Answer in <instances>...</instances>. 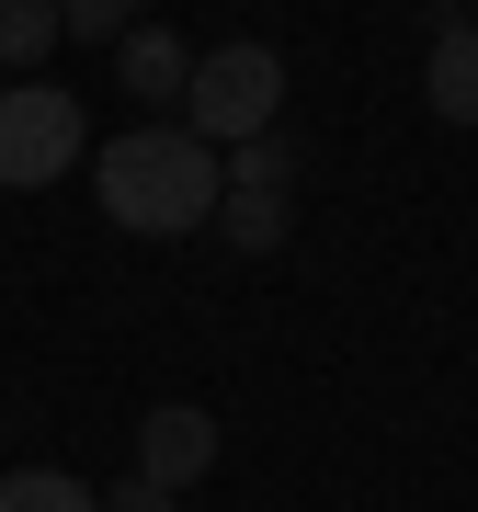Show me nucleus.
Here are the masks:
<instances>
[{
  "label": "nucleus",
  "instance_id": "nucleus-5",
  "mask_svg": "<svg viewBox=\"0 0 478 512\" xmlns=\"http://www.w3.org/2000/svg\"><path fill=\"white\" fill-rule=\"evenodd\" d=\"M114 80H126V92L148 103V114H183V80H194V46L171 35V23H126V35H114Z\"/></svg>",
  "mask_w": 478,
  "mask_h": 512
},
{
  "label": "nucleus",
  "instance_id": "nucleus-3",
  "mask_svg": "<svg viewBox=\"0 0 478 512\" xmlns=\"http://www.w3.org/2000/svg\"><path fill=\"white\" fill-rule=\"evenodd\" d=\"M92 160V126H80V103L57 92V80H12L0 92V183L12 194H46L57 171Z\"/></svg>",
  "mask_w": 478,
  "mask_h": 512
},
{
  "label": "nucleus",
  "instance_id": "nucleus-2",
  "mask_svg": "<svg viewBox=\"0 0 478 512\" xmlns=\"http://www.w3.org/2000/svg\"><path fill=\"white\" fill-rule=\"evenodd\" d=\"M183 126L205 148H239V137L285 126V57L274 46H205L194 80H183Z\"/></svg>",
  "mask_w": 478,
  "mask_h": 512
},
{
  "label": "nucleus",
  "instance_id": "nucleus-10",
  "mask_svg": "<svg viewBox=\"0 0 478 512\" xmlns=\"http://www.w3.org/2000/svg\"><path fill=\"white\" fill-rule=\"evenodd\" d=\"M217 160H228V183H285V194H296V137H285V126L239 137V148H217Z\"/></svg>",
  "mask_w": 478,
  "mask_h": 512
},
{
  "label": "nucleus",
  "instance_id": "nucleus-6",
  "mask_svg": "<svg viewBox=\"0 0 478 512\" xmlns=\"http://www.w3.org/2000/svg\"><path fill=\"white\" fill-rule=\"evenodd\" d=\"M422 103L444 114V126H478V23H433V46H422Z\"/></svg>",
  "mask_w": 478,
  "mask_h": 512
},
{
  "label": "nucleus",
  "instance_id": "nucleus-12",
  "mask_svg": "<svg viewBox=\"0 0 478 512\" xmlns=\"http://www.w3.org/2000/svg\"><path fill=\"white\" fill-rule=\"evenodd\" d=\"M171 501H183V490H160V478H137V467L103 490V512H171Z\"/></svg>",
  "mask_w": 478,
  "mask_h": 512
},
{
  "label": "nucleus",
  "instance_id": "nucleus-9",
  "mask_svg": "<svg viewBox=\"0 0 478 512\" xmlns=\"http://www.w3.org/2000/svg\"><path fill=\"white\" fill-rule=\"evenodd\" d=\"M0 512H103V490L69 478V467H12L0 478Z\"/></svg>",
  "mask_w": 478,
  "mask_h": 512
},
{
  "label": "nucleus",
  "instance_id": "nucleus-1",
  "mask_svg": "<svg viewBox=\"0 0 478 512\" xmlns=\"http://www.w3.org/2000/svg\"><path fill=\"white\" fill-rule=\"evenodd\" d=\"M92 194H103L114 228H137V239H183V228L217 217L228 160H217L194 126H126V137L92 148Z\"/></svg>",
  "mask_w": 478,
  "mask_h": 512
},
{
  "label": "nucleus",
  "instance_id": "nucleus-4",
  "mask_svg": "<svg viewBox=\"0 0 478 512\" xmlns=\"http://www.w3.org/2000/svg\"><path fill=\"white\" fill-rule=\"evenodd\" d=\"M217 410H194V399H160L137 421V478H160V490H194L205 467H217Z\"/></svg>",
  "mask_w": 478,
  "mask_h": 512
},
{
  "label": "nucleus",
  "instance_id": "nucleus-11",
  "mask_svg": "<svg viewBox=\"0 0 478 512\" xmlns=\"http://www.w3.org/2000/svg\"><path fill=\"white\" fill-rule=\"evenodd\" d=\"M57 23H69L80 46H114V35L137 23V0H57Z\"/></svg>",
  "mask_w": 478,
  "mask_h": 512
},
{
  "label": "nucleus",
  "instance_id": "nucleus-7",
  "mask_svg": "<svg viewBox=\"0 0 478 512\" xmlns=\"http://www.w3.org/2000/svg\"><path fill=\"white\" fill-rule=\"evenodd\" d=\"M217 228H228V251H239V262H262V251H285L296 194H285V183H228V194H217Z\"/></svg>",
  "mask_w": 478,
  "mask_h": 512
},
{
  "label": "nucleus",
  "instance_id": "nucleus-8",
  "mask_svg": "<svg viewBox=\"0 0 478 512\" xmlns=\"http://www.w3.org/2000/svg\"><path fill=\"white\" fill-rule=\"evenodd\" d=\"M57 46H69L57 0H0V69H12V80H35V69H46Z\"/></svg>",
  "mask_w": 478,
  "mask_h": 512
}]
</instances>
